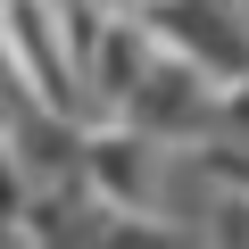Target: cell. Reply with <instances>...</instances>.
<instances>
[{
	"mask_svg": "<svg viewBox=\"0 0 249 249\" xmlns=\"http://www.w3.org/2000/svg\"><path fill=\"white\" fill-rule=\"evenodd\" d=\"M158 50L191 58L216 91L249 83V0H142L133 9Z\"/></svg>",
	"mask_w": 249,
	"mask_h": 249,
	"instance_id": "6da1fadb",
	"label": "cell"
}]
</instances>
